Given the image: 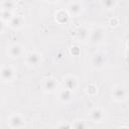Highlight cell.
<instances>
[{
	"instance_id": "cell-11",
	"label": "cell",
	"mask_w": 129,
	"mask_h": 129,
	"mask_svg": "<svg viewBox=\"0 0 129 129\" xmlns=\"http://www.w3.org/2000/svg\"><path fill=\"white\" fill-rule=\"evenodd\" d=\"M113 97L116 100H124L126 98V91L123 88H116L113 91Z\"/></svg>"
},
{
	"instance_id": "cell-13",
	"label": "cell",
	"mask_w": 129,
	"mask_h": 129,
	"mask_svg": "<svg viewBox=\"0 0 129 129\" xmlns=\"http://www.w3.org/2000/svg\"><path fill=\"white\" fill-rule=\"evenodd\" d=\"M55 18H56V20L59 23H63V22H67L68 21L69 15H68V13L64 10H58L55 13Z\"/></svg>"
},
{
	"instance_id": "cell-16",
	"label": "cell",
	"mask_w": 129,
	"mask_h": 129,
	"mask_svg": "<svg viewBox=\"0 0 129 129\" xmlns=\"http://www.w3.org/2000/svg\"><path fill=\"white\" fill-rule=\"evenodd\" d=\"M1 17H2V19H5V20H10V19L12 18V14H11V12H10L9 10L4 9V10L1 12Z\"/></svg>"
},
{
	"instance_id": "cell-10",
	"label": "cell",
	"mask_w": 129,
	"mask_h": 129,
	"mask_svg": "<svg viewBox=\"0 0 129 129\" xmlns=\"http://www.w3.org/2000/svg\"><path fill=\"white\" fill-rule=\"evenodd\" d=\"M23 24V18L19 15L17 16H12V18L10 19V26L13 28H18Z\"/></svg>"
},
{
	"instance_id": "cell-18",
	"label": "cell",
	"mask_w": 129,
	"mask_h": 129,
	"mask_svg": "<svg viewBox=\"0 0 129 129\" xmlns=\"http://www.w3.org/2000/svg\"><path fill=\"white\" fill-rule=\"evenodd\" d=\"M2 6H3V8H5L6 10H8V9L14 7V2H12V1H5V2L2 3Z\"/></svg>"
},
{
	"instance_id": "cell-20",
	"label": "cell",
	"mask_w": 129,
	"mask_h": 129,
	"mask_svg": "<svg viewBox=\"0 0 129 129\" xmlns=\"http://www.w3.org/2000/svg\"><path fill=\"white\" fill-rule=\"evenodd\" d=\"M79 35H80L81 38H85L86 35H87V30L86 29H81L80 32H79Z\"/></svg>"
},
{
	"instance_id": "cell-6",
	"label": "cell",
	"mask_w": 129,
	"mask_h": 129,
	"mask_svg": "<svg viewBox=\"0 0 129 129\" xmlns=\"http://www.w3.org/2000/svg\"><path fill=\"white\" fill-rule=\"evenodd\" d=\"M69 11L72 13V14H79L81 11H82V4L80 2H72L70 3L69 5Z\"/></svg>"
},
{
	"instance_id": "cell-2",
	"label": "cell",
	"mask_w": 129,
	"mask_h": 129,
	"mask_svg": "<svg viewBox=\"0 0 129 129\" xmlns=\"http://www.w3.org/2000/svg\"><path fill=\"white\" fill-rule=\"evenodd\" d=\"M104 35H105V30L103 28H101V27H98V28H96L92 32V34H91V40L93 42H100L104 38Z\"/></svg>"
},
{
	"instance_id": "cell-3",
	"label": "cell",
	"mask_w": 129,
	"mask_h": 129,
	"mask_svg": "<svg viewBox=\"0 0 129 129\" xmlns=\"http://www.w3.org/2000/svg\"><path fill=\"white\" fill-rule=\"evenodd\" d=\"M63 85L66 86V89L67 90H70V91H73L74 89H76L77 85H78V82H77V79L75 77H72V76H68L64 78L63 80Z\"/></svg>"
},
{
	"instance_id": "cell-19",
	"label": "cell",
	"mask_w": 129,
	"mask_h": 129,
	"mask_svg": "<svg viewBox=\"0 0 129 129\" xmlns=\"http://www.w3.org/2000/svg\"><path fill=\"white\" fill-rule=\"evenodd\" d=\"M71 51H72V53L74 55H79L80 54V49H79L78 46H73L72 49H71Z\"/></svg>"
},
{
	"instance_id": "cell-9",
	"label": "cell",
	"mask_w": 129,
	"mask_h": 129,
	"mask_svg": "<svg viewBox=\"0 0 129 129\" xmlns=\"http://www.w3.org/2000/svg\"><path fill=\"white\" fill-rule=\"evenodd\" d=\"M39 60H40V54H38L36 52H31L27 55V62L29 64L35 66L39 62Z\"/></svg>"
},
{
	"instance_id": "cell-22",
	"label": "cell",
	"mask_w": 129,
	"mask_h": 129,
	"mask_svg": "<svg viewBox=\"0 0 129 129\" xmlns=\"http://www.w3.org/2000/svg\"><path fill=\"white\" fill-rule=\"evenodd\" d=\"M3 28H4V24H3L2 20H0V32L3 30Z\"/></svg>"
},
{
	"instance_id": "cell-5",
	"label": "cell",
	"mask_w": 129,
	"mask_h": 129,
	"mask_svg": "<svg viewBox=\"0 0 129 129\" xmlns=\"http://www.w3.org/2000/svg\"><path fill=\"white\" fill-rule=\"evenodd\" d=\"M22 53V47L19 44H13L9 48V54L11 57H18Z\"/></svg>"
},
{
	"instance_id": "cell-8",
	"label": "cell",
	"mask_w": 129,
	"mask_h": 129,
	"mask_svg": "<svg viewBox=\"0 0 129 129\" xmlns=\"http://www.w3.org/2000/svg\"><path fill=\"white\" fill-rule=\"evenodd\" d=\"M104 117V114H103V111L99 108H96L94 109L92 112H91V118L95 121V122H100Z\"/></svg>"
},
{
	"instance_id": "cell-23",
	"label": "cell",
	"mask_w": 129,
	"mask_h": 129,
	"mask_svg": "<svg viewBox=\"0 0 129 129\" xmlns=\"http://www.w3.org/2000/svg\"><path fill=\"white\" fill-rule=\"evenodd\" d=\"M121 129H128L127 127H123V128H121Z\"/></svg>"
},
{
	"instance_id": "cell-14",
	"label": "cell",
	"mask_w": 129,
	"mask_h": 129,
	"mask_svg": "<svg viewBox=\"0 0 129 129\" xmlns=\"http://www.w3.org/2000/svg\"><path fill=\"white\" fill-rule=\"evenodd\" d=\"M72 97H73L72 91L67 90V89H64L63 91H61V93H60V95H59V98H60V100H62V101H69V100H71Z\"/></svg>"
},
{
	"instance_id": "cell-12",
	"label": "cell",
	"mask_w": 129,
	"mask_h": 129,
	"mask_svg": "<svg viewBox=\"0 0 129 129\" xmlns=\"http://www.w3.org/2000/svg\"><path fill=\"white\" fill-rule=\"evenodd\" d=\"M104 61H105V57L102 53H97L92 58V62L95 67H102Z\"/></svg>"
},
{
	"instance_id": "cell-15",
	"label": "cell",
	"mask_w": 129,
	"mask_h": 129,
	"mask_svg": "<svg viewBox=\"0 0 129 129\" xmlns=\"http://www.w3.org/2000/svg\"><path fill=\"white\" fill-rule=\"evenodd\" d=\"M73 128L74 129H87V125H86L85 121H83V120H77V121L74 122Z\"/></svg>"
},
{
	"instance_id": "cell-4",
	"label": "cell",
	"mask_w": 129,
	"mask_h": 129,
	"mask_svg": "<svg viewBox=\"0 0 129 129\" xmlns=\"http://www.w3.org/2000/svg\"><path fill=\"white\" fill-rule=\"evenodd\" d=\"M13 73H14V72H13L12 68L7 66V67H4V68L0 71V77H1V79L4 80V81H9V80L12 79Z\"/></svg>"
},
{
	"instance_id": "cell-1",
	"label": "cell",
	"mask_w": 129,
	"mask_h": 129,
	"mask_svg": "<svg viewBox=\"0 0 129 129\" xmlns=\"http://www.w3.org/2000/svg\"><path fill=\"white\" fill-rule=\"evenodd\" d=\"M9 125L12 128H14V129H19V128H21L24 125V120H23V118L20 115L15 114V115H13V116L10 117V119H9Z\"/></svg>"
},
{
	"instance_id": "cell-17",
	"label": "cell",
	"mask_w": 129,
	"mask_h": 129,
	"mask_svg": "<svg viewBox=\"0 0 129 129\" xmlns=\"http://www.w3.org/2000/svg\"><path fill=\"white\" fill-rule=\"evenodd\" d=\"M102 4L106 8H113L116 5V1H113V0H105V1H102Z\"/></svg>"
},
{
	"instance_id": "cell-21",
	"label": "cell",
	"mask_w": 129,
	"mask_h": 129,
	"mask_svg": "<svg viewBox=\"0 0 129 129\" xmlns=\"http://www.w3.org/2000/svg\"><path fill=\"white\" fill-rule=\"evenodd\" d=\"M57 129H71V126L68 123H63V124H60Z\"/></svg>"
},
{
	"instance_id": "cell-7",
	"label": "cell",
	"mask_w": 129,
	"mask_h": 129,
	"mask_svg": "<svg viewBox=\"0 0 129 129\" xmlns=\"http://www.w3.org/2000/svg\"><path fill=\"white\" fill-rule=\"evenodd\" d=\"M56 85H57V84H56L55 80H54V79L49 78V79L45 80L43 87H44L45 91H47V92H52V91H54V89H55Z\"/></svg>"
}]
</instances>
